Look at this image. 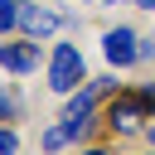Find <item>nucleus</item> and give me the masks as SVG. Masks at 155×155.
I'll return each mask as SVG.
<instances>
[{
    "instance_id": "6",
    "label": "nucleus",
    "mask_w": 155,
    "mask_h": 155,
    "mask_svg": "<svg viewBox=\"0 0 155 155\" xmlns=\"http://www.w3.org/2000/svg\"><path fill=\"white\" fill-rule=\"evenodd\" d=\"M24 116V102H19V92L10 87V82H0V121H19Z\"/></svg>"
},
{
    "instance_id": "2",
    "label": "nucleus",
    "mask_w": 155,
    "mask_h": 155,
    "mask_svg": "<svg viewBox=\"0 0 155 155\" xmlns=\"http://www.w3.org/2000/svg\"><path fill=\"white\" fill-rule=\"evenodd\" d=\"M87 82V58L78 44H53L48 48V92L53 97H68Z\"/></svg>"
},
{
    "instance_id": "4",
    "label": "nucleus",
    "mask_w": 155,
    "mask_h": 155,
    "mask_svg": "<svg viewBox=\"0 0 155 155\" xmlns=\"http://www.w3.org/2000/svg\"><path fill=\"white\" fill-rule=\"evenodd\" d=\"M63 29V15L58 10H48V5H39V0H19V34H29V39H53Z\"/></svg>"
},
{
    "instance_id": "10",
    "label": "nucleus",
    "mask_w": 155,
    "mask_h": 155,
    "mask_svg": "<svg viewBox=\"0 0 155 155\" xmlns=\"http://www.w3.org/2000/svg\"><path fill=\"white\" fill-rule=\"evenodd\" d=\"M136 63H155V34H150V39H140V48H136Z\"/></svg>"
},
{
    "instance_id": "7",
    "label": "nucleus",
    "mask_w": 155,
    "mask_h": 155,
    "mask_svg": "<svg viewBox=\"0 0 155 155\" xmlns=\"http://www.w3.org/2000/svg\"><path fill=\"white\" fill-rule=\"evenodd\" d=\"M39 145H44V155H58L63 145H73V136H68V126L58 121V126H48V131L39 136Z\"/></svg>"
},
{
    "instance_id": "5",
    "label": "nucleus",
    "mask_w": 155,
    "mask_h": 155,
    "mask_svg": "<svg viewBox=\"0 0 155 155\" xmlns=\"http://www.w3.org/2000/svg\"><path fill=\"white\" fill-rule=\"evenodd\" d=\"M136 48H140V34H136L131 24H111V29L102 34V53H107L111 68H131V63H136Z\"/></svg>"
},
{
    "instance_id": "15",
    "label": "nucleus",
    "mask_w": 155,
    "mask_h": 155,
    "mask_svg": "<svg viewBox=\"0 0 155 155\" xmlns=\"http://www.w3.org/2000/svg\"><path fill=\"white\" fill-rule=\"evenodd\" d=\"M87 5H97V0H87Z\"/></svg>"
},
{
    "instance_id": "8",
    "label": "nucleus",
    "mask_w": 155,
    "mask_h": 155,
    "mask_svg": "<svg viewBox=\"0 0 155 155\" xmlns=\"http://www.w3.org/2000/svg\"><path fill=\"white\" fill-rule=\"evenodd\" d=\"M19 29V0H0V39Z\"/></svg>"
},
{
    "instance_id": "3",
    "label": "nucleus",
    "mask_w": 155,
    "mask_h": 155,
    "mask_svg": "<svg viewBox=\"0 0 155 155\" xmlns=\"http://www.w3.org/2000/svg\"><path fill=\"white\" fill-rule=\"evenodd\" d=\"M39 63H48L44 58V48H39V39H29V34H19V39H0V73H15V78H34L39 73Z\"/></svg>"
},
{
    "instance_id": "11",
    "label": "nucleus",
    "mask_w": 155,
    "mask_h": 155,
    "mask_svg": "<svg viewBox=\"0 0 155 155\" xmlns=\"http://www.w3.org/2000/svg\"><path fill=\"white\" fill-rule=\"evenodd\" d=\"M102 5H136V10H155V0H102Z\"/></svg>"
},
{
    "instance_id": "14",
    "label": "nucleus",
    "mask_w": 155,
    "mask_h": 155,
    "mask_svg": "<svg viewBox=\"0 0 155 155\" xmlns=\"http://www.w3.org/2000/svg\"><path fill=\"white\" fill-rule=\"evenodd\" d=\"M145 155H155V145H150V150H145Z\"/></svg>"
},
{
    "instance_id": "9",
    "label": "nucleus",
    "mask_w": 155,
    "mask_h": 155,
    "mask_svg": "<svg viewBox=\"0 0 155 155\" xmlns=\"http://www.w3.org/2000/svg\"><path fill=\"white\" fill-rule=\"evenodd\" d=\"M0 155H19V131L10 121H0Z\"/></svg>"
},
{
    "instance_id": "1",
    "label": "nucleus",
    "mask_w": 155,
    "mask_h": 155,
    "mask_svg": "<svg viewBox=\"0 0 155 155\" xmlns=\"http://www.w3.org/2000/svg\"><path fill=\"white\" fill-rule=\"evenodd\" d=\"M150 116H155V111H150V102L140 97V87H116L111 102L102 107V126H107L111 136H140Z\"/></svg>"
},
{
    "instance_id": "13",
    "label": "nucleus",
    "mask_w": 155,
    "mask_h": 155,
    "mask_svg": "<svg viewBox=\"0 0 155 155\" xmlns=\"http://www.w3.org/2000/svg\"><path fill=\"white\" fill-rule=\"evenodd\" d=\"M82 155H111V150H107V145H87Z\"/></svg>"
},
{
    "instance_id": "12",
    "label": "nucleus",
    "mask_w": 155,
    "mask_h": 155,
    "mask_svg": "<svg viewBox=\"0 0 155 155\" xmlns=\"http://www.w3.org/2000/svg\"><path fill=\"white\" fill-rule=\"evenodd\" d=\"M140 136H145V140H150V145H155V116H150V121H145V131H140Z\"/></svg>"
}]
</instances>
